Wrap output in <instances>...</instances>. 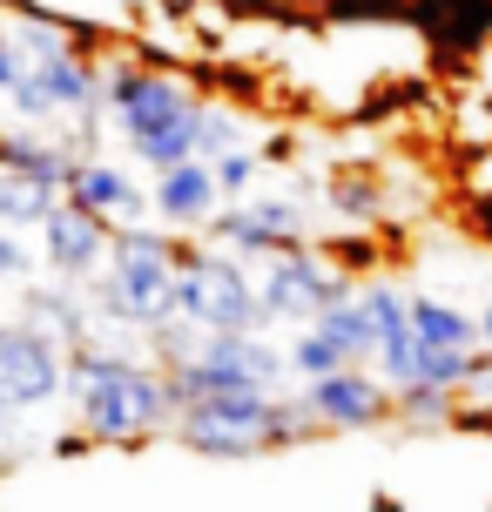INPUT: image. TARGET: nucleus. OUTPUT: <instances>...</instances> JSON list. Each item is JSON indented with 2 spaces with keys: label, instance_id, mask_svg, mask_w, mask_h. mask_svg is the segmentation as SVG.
I'll list each match as a JSON object with an SVG mask.
<instances>
[{
  "label": "nucleus",
  "instance_id": "0eeeda50",
  "mask_svg": "<svg viewBox=\"0 0 492 512\" xmlns=\"http://www.w3.org/2000/svg\"><path fill=\"white\" fill-rule=\"evenodd\" d=\"M304 405H311V418L324 432H364V425L391 418V384L371 378L364 364H344V371L304 378Z\"/></svg>",
  "mask_w": 492,
  "mask_h": 512
},
{
  "label": "nucleus",
  "instance_id": "f8f14e48",
  "mask_svg": "<svg viewBox=\"0 0 492 512\" xmlns=\"http://www.w3.org/2000/svg\"><path fill=\"white\" fill-rule=\"evenodd\" d=\"M156 216L162 223H176V230H203L209 216L223 209V182L209 169V155H189L176 169H156Z\"/></svg>",
  "mask_w": 492,
  "mask_h": 512
},
{
  "label": "nucleus",
  "instance_id": "9b49d317",
  "mask_svg": "<svg viewBox=\"0 0 492 512\" xmlns=\"http://www.w3.org/2000/svg\"><path fill=\"white\" fill-rule=\"evenodd\" d=\"M108 236H115V230H108L95 209H81L75 196H61V203L41 216V250H48V270H54V277H68V283H81L95 263H102Z\"/></svg>",
  "mask_w": 492,
  "mask_h": 512
},
{
  "label": "nucleus",
  "instance_id": "a211bd4d",
  "mask_svg": "<svg viewBox=\"0 0 492 512\" xmlns=\"http://www.w3.org/2000/svg\"><path fill=\"white\" fill-rule=\"evenodd\" d=\"M14 34V48H21V61H48V54H75V34L54 21H14L7 27Z\"/></svg>",
  "mask_w": 492,
  "mask_h": 512
},
{
  "label": "nucleus",
  "instance_id": "412c9836",
  "mask_svg": "<svg viewBox=\"0 0 492 512\" xmlns=\"http://www.w3.org/2000/svg\"><path fill=\"white\" fill-rule=\"evenodd\" d=\"M452 425H472V432H492V405H459Z\"/></svg>",
  "mask_w": 492,
  "mask_h": 512
},
{
  "label": "nucleus",
  "instance_id": "9d476101",
  "mask_svg": "<svg viewBox=\"0 0 492 512\" xmlns=\"http://www.w3.org/2000/svg\"><path fill=\"white\" fill-rule=\"evenodd\" d=\"M102 88H108V102H115V122H122V135H129V142H142V135L169 128L182 108H196V95H189L176 75H156V68H135V75H108Z\"/></svg>",
  "mask_w": 492,
  "mask_h": 512
},
{
  "label": "nucleus",
  "instance_id": "6ab92c4d",
  "mask_svg": "<svg viewBox=\"0 0 492 512\" xmlns=\"http://www.w3.org/2000/svg\"><path fill=\"white\" fill-rule=\"evenodd\" d=\"M209 169H216V182H223V196H250V182H257V155L243 149V142H236V149H223V155H209Z\"/></svg>",
  "mask_w": 492,
  "mask_h": 512
},
{
  "label": "nucleus",
  "instance_id": "1a4fd4ad",
  "mask_svg": "<svg viewBox=\"0 0 492 512\" xmlns=\"http://www.w3.org/2000/svg\"><path fill=\"white\" fill-rule=\"evenodd\" d=\"M102 95V75H88L75 54H48V61H27L21 81H14V108L27 122H48V115H75V108H95Z\"/></svg>",
  "mask_w": 492,
  "mask_h": 512
},
{
  "label": "nucleus",
  "instance_id": "ddd939ff",
  "mask_svg": "<svg viewBox=\"0 0 492 512\" xmlns=\"http://www.w3.org/2000/svg\"><path fill=\"white\" fill-rule=\"evenodd\" d=\"M68 196H75L81 209H95L108 230H129V223H142V209H149V196H142L122 169H108V162H75V169H68Z\"/></svg>",
  "mask_w": 492,
  "mask_h": 512
},
{
  "label": "nucleus",
  "instance_id": "f3484780",
  "mask_svg": "<svg viewBox=\"0 0 492 512\" xmlns=\"http://www.w3.org/2000/svg\"><path fill=\"white\" fill-rule=\"evenodd\" d=\"M284 358H290V371H297V378H324V371H344V364H358V358H351V344H344L331 324H317V317H311V324H304L297 337H290Z\"/></svg>",
  "mask_w": 492,
  "mask_h": 512
},
{
  "label": "nucleus",
  "instance_id": "2eb2a0df",
  "mask_svg": "<svg viewBox=\"0 0 492 512\" xmlns=\"http://www.w3.org/2000/svg\"><path fill=\"white\" fill-rule=\"evenodd\" d=\"M27 324L41 337H54V344H81V331H88V317H81V304L68 297V277L54 283V290H41V283H27Z\"/></svg>",
  "mask_w": 492,
  "mask_h": 512
},
{
  "label": "nucleus",
  "instance_id": "4be33fe9",
  "mask_svg": "<svg viewBox=\"0 0 492 512\" xmlns=\"http://www.w3.org/2000/svg\"><path fill=\"white\" fill-rule=\"evenodd\" d=\"M479 344H486V351H492V304L479 310Z\"/></svg>",
  "mask_w": 492,
  "mask_h": 512
},
{
  "label": "nucleus",
  "instance_id": "dca6fc26",
  "mask_svg": "<svg viewBox=\"0 0 492 512\" xmlns=\"http://www.w3.org/2000/svg\"><path fill=\"white\" fill-rule=\"evenodd\" d=\"M129 149L142 155V169H176V162H189V155L203 149V108H182L169 128L142 135V142H129Z\"/></svg>",
  "mask_w": 492,
  "mask_h": 512
},
{
  "label": "nucleus",
  "instance_id": "f257e3e1",
  "mask_svg": "<svg viewBox=\"0 0 492 512\" xmlns=\"http://www.w3.org/2000/svg\"><path fill=\"white\" fill-rule=\"evenodd\" d=\"M68 391H75V405H81L88 438H108V445H135V438L176 425L169 371H149V364L95 351V344H75V358H68Z\"/></svg>",
  "mask_w": 492,
  "mask_h": 512
},
{
  "label": "nucleus",
  "instance_id": "20e7f679",
  "mask_svg": "<svg viewBox=\"0 0 492 512\" xmlns=\"http://www.w3.org/2000/svg\"><path fill=\"white\" fill-rule=\"evenodd\" d=\"M176 317H182V324H196V331H257V324H263L257 277H250L236 256L182 250Z\"/></svg>",
  "mask_w": 492,
  "mask_h": 512
},
{
  "label": "nucleus",
  "instance_id": "39448f33",
  "mask_svg": "<svg viewBox=\"0 0 492 512\" xmlns=\"http://www.w3.org/2000/svg\"><path fill=\"white\" fill-rule=\"evenodd\" d=\"M337 297H351V277L337 270L331 256L304 250V243L263 256V277H257L263 324H311L317 310H331Z\"/></svg>",
  "mask_w": 492,
  "mask_h": 512
},
{
  "label": "nucleus",
  "instance_id": "aec40b11",
  "mask_svg": "<svg viewBox=\"0 0 492 512\" xmlns=\"http://www.w3.org/2000/svg\"><path fill=\"white\" fill-rule=\"evenodd\" d=\"M21 48H14V34H7V27H0V95H14V81H21Z\"/></svg>",
  "mask_w": 492,
  "mask_h": 512
},
{
  "label": "nucleus",
  "instance_id": "423d86ee",
  "mask_svg": "<svg viewBox=\"0 0 492 512\" xmlns=\"http://www.w3.org/2000/svg\"><path fill=\"white\" fill-rule=\"evenodd\" d=\"M54 391H68V358L61 344L34 324H0V411H34Z\"/></svg>",
  "mask_w": 492,
  "mask_h": 512
},
{
  "label": "nucleus",
  "instance_id": "6e6552de",
  "mask_svg": "<svg viewBox=\"0 0 492 512\" xmlns=\"http://www.w3.org/2000/svg\"><path fill=\"white\" fill-rule=\"evenodd\" d=\"M209 243H223L230 256H270V250H290V243H304V209L284 203V196H270V203H236V209H216L203 223Z\"/></svg>",
  "mask_w": 492,
  "mask_h": 512
},
{
  "label": "nucleus",
  "instance_id": "f03ea898",
  "mask_svg": "<svg viewBox=\"0 0 492 512\" xmlns=\"http://www.w3.org/2000/svg\"><path fill=\"white\" fill-rule=\"evenodd\" d=\"M304 432H317L311 405H290L277 391H216L176 411V438L203 459H257L270 445H297Z\"/></svg>",
  "mask_w": 492,
  "mask_h": 512
},
{
  "label": "nucleus",
  "instance_id": "7ed1b4c3",
  "mask_svg": "<svg viewBox=\"0 0 492 512\" xmlns=\"http://www.w3.org/2000/svg\"><path fill=\"white\" fill-rule=\"evenodd\" d=\"M176 277H182L176 236L135 230V223L108 236V283H102V297H108V310H115L122 324H135V331L169 324V317H176Z\"/></svg>",
  "mask_w": 492,
  "mask_h": 512
},
{
  "label": "nucleus",
  "instance_id": "4468645a",
  "mask_svg": "<svg viewBox=\"0 0 492 512\" xmlns=\"http://www.w3.org/2000/svg\"><path fill=\"white\" fill-rule=\"evenodd\" d=\"M61 196H68L61 182L34 176V169H14V162H0V223H7V230H21V223H34V230H41V216H48Z\"/></svg>",
  "mask_w": 492,
  "mask_h": 512
}]
</instances>
